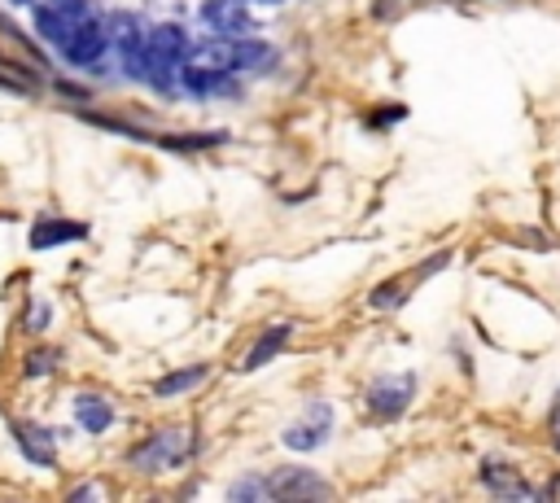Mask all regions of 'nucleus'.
Listing matches in <instances>:
<instances>
[{
	"instance_id": "19",
	"label": "nucleus",
	"mask_w": 560,
	"mask_h": 503,
	"mask_svg": "<svg viewBox=\"0 0 560 503\" xmlns=\"http://www.w3.org/2000/svg\"><path fill=\"white\" fill-rule=\"evenodd\" d=\"M48 319H52V311H48L44 302H35V306H31V315H26V328H31V332H44V328H48Z\"/></svg>"
},
{
	"instance_id": "23",
	"label": "nucleus",
	"mask_w": 560,
	"mask_h": 503,
	"mask_svg": "<svg viewBox=\"0 0 560 503\" xmlns=\"http://www.w3.org/2000/svg\"><path fill=\"white\" fill-rule=\"evenodd\" d=\"M0 87H4V92H22V83H18V79H4V74H0Z\"/></svg>"
},
{
	"instance_id": "3",
	"label": "nucleus",
	"mask_w": 560,
	"mask_h": 503,
	"mask_svg": "<svg viewBox=\"0 0 560 503\" xmlns=\"http://www.w3.org/2000/svg\"><path fill=\"white\" fill-rule=\"evenodd\" d=\"M188 451H192L188 429H158L140 446H131L127 459H131L136 472H166V468H179L188 459Z\"/></svg>"
},
{
	"instance_id": "24",
	"label": "nucleus",
	"mask_w": 560,
	"mask_h": 503,
	"mask_svg": "<svg viewBox=\"0 0 560 503\" xmlns=\"http://www.w3.org/2000/svg\"><path fill=\"white\" fill-rule=\"evenodd\" d=\"M245 4H280V0H245Z\"/></svg>"
},
{
	"instance_id": "4",
	"label": "nucleus",
	"mask_w": 560,
	"mask_h": 503,
	"mask_svg": "<svg viewBox=\"0 0 560 503\" xmlns=\"http://www.w3.org/2000/svg\"><path fill=\"white\" fill-rule=\"evenodd\" d=\"M61 52V61H70V66H79V70H96L101 61H105V52H109V31H105V17H83L79 26H74V35L57 48Z\"/></svg>"
},
{
	"instance_id": "21",
	"label": "nucleus",
	"mask_w": 560,
	"mask_h": 503,
	"mask_svg": "<svg viewBox=\"0 0 560 503\" xmlns=\"http://www.w3.org/2000/svg\"><path fill=\"white\" fill-rule=\"evenodd\" d=\"M551 446L560 451V398H556V407H551Z\"/></svg>"
},
{
	"instance_id": "9",
	"label": "nucleus",
	"mask_w": 560,
	"mask_h": 503,
	"mask_svg": "<svg viewBox=\"0 0 560 503\" xmlns=\"http://www.w3.org/2000/svg\"><path fill=\"white\" fill-rule=\"evenodd\" d=\"M13 442H18V451H22L35 468H52V464H57V433H52V429H44V424H35V420H18V424H13Z\"/></svg>"
},
{
	"instance_id": "2",
	"label": "nucleus",
	"mask_w": 560,
	"mask_h": 503,
	"mask_svg": "<svg viewBox=\"0 0 560 503\" xmlns=\"http://www.w3.org/2000/svg\"><path fill=\"white\" fill-rule=\"evenodd\" d=\"M105 31H109V48L118 57V70L127 79L144 83L149 79V26L136 13H109Z\"/></svg>"
},
{
	"instance_id": "14",
	"label": "nucleus",
	"mask_w": 560,
	"mask_h": 503,
	"mask_svg": "<svg viewBox=\"0 0 560 503\" xmlns=\"http://www.w3.org/2000/svg\"><path fill=\"white\" fill-rule=\"evenodd\" d=\"M201 381H206V367H201V363L179 367V372H166V376H158V381H153V398H179V394L197 389Z\"/></svg>"
},
{
	"instance_id": "22",
	"label": "nucleus",
	"mask_w": 560,
	"mask_h": 503,
	"mask_svg": "<svg viewBox=\"0 0 560 503\" xmlns=\"http://www.w3.org/2000/svg\"><path fill=\"white\" fill-rule=\"evenodd\" d=\"M92 494H101L96 486H79V490H70V499H92Z\"/></svg>"
},
{
	"instance_id": "15",
	"label": "nucleus",
	"mask_w": 560,
	"mask_h": 503,
	"mask_svg": "<svg viewBox=\"0 0 560 503\" xmlns=\"http://www.w3.org/2000/svg\"><path fill=\"white\" fill-rule=\"evenodd\" d=\"M228 136L223 131H197V136H158V144H166V149H175V153H192V149H214V144H223Z\"/></svg>"
},
{
	"instance_id": "8",
	"label": "nucleus",
	"mask_w": 560,
	"mask_h": 503,
	"mask_svg": "<svg viewBox=\"0 0 560 503\" xmlns=\"http://www.w3.org/2000/svg\"><path fill=\"white\" fill-rule=\"evenodd\" d=\"M197 17L210 26V35H249L254 17L245 13V0H201Z\"/></svg>"
},
{
	"instance_id": "25",
	"label": "nucleus",
	"mask_w": 560,
	"mask_h": 503,
	"mask_svg": "<svg viewBox=\"0 0 560 503\" xmlns=\"http://www.w3.org/2000/svg\"><path fill=\"white\" fill-rule=\"evenodd\" d=\"M0 31H13V26H9V22H4V17H0Z\"/></svg>"
},
{
	"instance_id": "13",
	"label": "nucleus",
	"mask_w": 560,
	"mask_h": 503,
	"mask_svg": "<svg viewBox=\"0 0 560 503\" xmlns=\"http://www.w3.org/2000/svg\"><path fill=\"white\" fill-rule=\"evenodd\" d=\"M74 420H79V429H88V433H105V429L114 424V407H109V398H101V394H79V398H74Z\"/></svg>"
},
{
	"instance_id": "11",
	"label": "nucleus",
	"mask_w": 560,
	"mask_h": 503,
	"mask_svg": "<svg viewBox=\"0 0 560 503\" xmlns=\"http://www.w3.org/2000/svg\"><path fill=\"white\" fill-rule=\"evenodd\" d=\"M289 337H293V324H267L262 328V337L245 350V359H241V372H258L262 363H271L284 346H289Z\"/></svg>"
},
{
	"instance_id": "12",
	"label": "nucleus",
	"mask_w": 560,
	"mask_h": 503,
	"mask_svg": "<svg viewBox=\"0 0 560 503\" xmlns=\"http://www.w3.org/2000/svg\"><path fill=\"white\" fill-rule=\"evenodd\" d=\"M477 477H481V486H486L490 494H499V499H529V481H525L516 468L499 464V459H486Z\"/></svg>"
},
{
	"instance_id": "7",
	"label": "nucleus",
	"mask_w": 560,
	"mask_h": 503,
	"mask_svg": "<svg viewBox=\"0 0 560 503\" xmlns=\"http://www.w3.org/2000/svg\"><path fill=\"white\" fill-rule=\"evenodd\" d=\"M328 429H332V407H328V402H311V407L302 411V420H293V424L280 433V442H284L289 451H315V446L328 442Z\"/></svg>"
},
{
	"instance_id": "26",
	"label": "nucleus",
	"mask_w": 560,
	"mask_h": 503,
	"mask_svg": "<svg viewBox=\"0 0 560 503\" xmlns=\"http://www.w3.org/2000/svg\"><path fill=\"white\" fill-rule=\"evenodd\" d=\"M9 4H35V0H9Z\"/></svg>"
},
{
	"instance_id": "20",
	"label": "nucleus",
	"mask_w": 560,
	"mask_h": 503,
	"mask_svg": "<svg viewBox=\"0 0 560 503\" xmlns=\"http://www.w3.org/2000/svg\"><path fill=\"white\" fill-rule=\"evenodd\" d=\"M402 114H407L402 105H389V109H381V114H372V122H376V127H381V122H398Z\"/></svg>"
},
{
	"instance_id": "16",
	"label": "nucleus",
	"mask_w": 560,
	"mask_h": 503,
	"mask_svg": "<svg viewBox=\"0 0 560 503\" xmlns=\"http://www.w3.org/2000/svg\"><path fill=\"white\" fill-rule=\"evenodd\" d=\"M407 280H411V276H407ZM407 280H402V276H394V280H381V284L372 289V297H368V302H372L376 311L402 306V302H407V293H402V289H407Z\"/></svg>"
},
{
	"instance_id": "10",
	"label": "nucleus",
	"mask_w": 560,
	"mask_h": 503,
	"mask_svg": "<svg viewBox=\"0 0 560 503\" xmlns=\"http://www.w3.org/2000/svg\"><path fill=\"white\" fill-rule=\"evenodd\" d=\"M88 236V223L79 219H57V214H44L31 223V249H52V245H66V241H83Z\"/></svg>"
},
{
	"instance_id": "18",
	"label": "nucleus",
	"mask_w": 560,
	"mask_h": 503,
	"mask_svg": "<svg viewBox=\"0 0 560 503\" xmlns=\"http://www.w3.org/2000/svg\"><path fill=\"white\" fill-rule=\"evenodd\" d=\"M228 499H267V481L262 477H241L228 486Z\"/></svg>"
},
{
	"instance_id": "6",
	"label": "nucleus",
	"mask_w": 560,
	"mask_h": 503,
	"mask_svg": "<svg viewBox=\"0 0 560 503\" xmlns=\"http://www.w3.org/2000/svg\"><path fill=\"white\" fill-rule=\"evenodd\" d=\"M262 481H267V499H328L332 494V486L315 468H298V464L271 468Z\"/></svg>"
},
{
	"instance_id": "1",
	"label": "nucleus",
	"mask_w": 560,
	"mask_h": 503,
	"mask_svg": "<svg viewBox=\"0 0 560 503\" xmlns=\"http://www.w3.org/2000/svg\"><path fill=\"white\" fill-rule=\"evenodd\" d=\"M188 48H192V39H188V31L179 26V22H158V26H149V87L153 92H162V96H171L175 92V83H179V66L188 61Z\"/></svg>"
},
{
	"instance_id": "5",
	"label": "nucleus",
	"mask_w": 560,
	"mask_h": 503,
	"mask_svg": "<svg viewBox=\"0 0 560 503\" xmlns=\"http://www.w3.org/2000/svg\"><path fill=\"white\" fill-rule=\"evenodd\" d=\"M411 398H416V376H411V372L376 376V381L368 385V394H363V402H368V411H372L376 420H398V416L411 407Z\"/></svg>"
},
{
	"instance_id": "17",
	"label": "nucleus",
	"mask_w": 560,
	"mask_h": 503,
	"mask_svg": "<svg viewBox=\"0 0 560 503\" xmlns=\"http://www.w3.org/2000/svg\"><path fill=\"white\" fill-rule=\"evenodd\" d=\"M57 359H61V354H57V350H48V346L31 350V354H26V376H48V372L57 367Z\"/></svg>"
}]
</instances>
